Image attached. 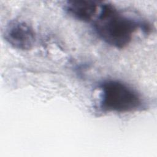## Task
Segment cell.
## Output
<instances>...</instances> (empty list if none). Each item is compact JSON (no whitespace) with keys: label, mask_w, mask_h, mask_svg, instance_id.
<instances>
[{"label":"cell","mask_w":157,"mask_h":157,"mask_svg":"<svg viewBox=\"0 0 157 157\" xmlns=\"http://www.w3.org/2000/svg\"><path fill=\"white\" fill-rule=\"evenodd\" d=\"M93 21L98 37L117 48L126 47L138 28H145V25L124 15L110 3L101 2L99 12Z\"/></svg>","instance_id":"cell-1"},{"label":"cell","mask_w":157,"mask_h":157,"mask_svg":"<svg viewBox=\"0 0 157 157\" xmlns=\"http://www.w3.org/2000/svg\"><path fill=\"white\" fill-rule=\"evenodd\" d=\"M100 107L104 112L127 113L142 107V98L133 88L117 80H107L101 83Z\"/></svg>","instance_id":"cell-2"},{"label":"cell","mask_w":157,"mask_h":157,"mask_svg":"<svg viewBox=\"0 0 157 157\" xmlns=\"http://www.w3.org/2000/svg\"><path fill=\"white\" fill-rule=\"evenodd\" d=\"M4 37L13 48L20 50L31 49L36 41L33 28L23 21H12L5 28Z\"/></svg>","instance_id":"cell-3"},{"label":"cell","mask_w":157,"mask_h":157,"mask_svg":"<svg viewBox=\"0 0 157 157\" xmlns=\"http://www.w3.org/2000/svg\"><path fill=\"white\" fill-rule=\"evenodd\" d=\"M101 2L95 1H69L64 6L66 12L72 18L83 22L93 21L96 17Z\"/></svg>","instance_id":"cell-4"}]
</instances>
